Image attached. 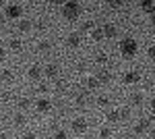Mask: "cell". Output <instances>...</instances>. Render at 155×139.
Masks as SVG:
<instances>
[{"mask_svg": "<svg viewBox=\"0 0 155 139\" xmlns=\"http://www.w3.org/2000/svg\"><path fill=\"white\" fill-rule=\"evenodd\" d=\"M37 48H39V50H41V52H48L50 48H52V44H50V42H46V40H44V42H39V44H37Z\"/></svg>", "mask_w": 155, "mask_h": 139, "instance_id": "44dd1931", "label": "cell"}, {"mask_svg": "<svg viewBox=\"0 0 155 139\" xmlns=\"http://www.w3.org/2000/svg\"><path fill=\"white\" fill-rule=\"evenodd\" d=\"M44 75L50 77V79H52V77H56V75H58V67H56V64H48L46 71H44Z\"/></svg>", "mask_w": 155, "mask_h": 139, "instance_id": "7c38bea8", "label": "cell"}, {"mask_svg": "<svg viewBox=\"0 0 155 139\" xmlns=\"http://www.w3.org/2000/svg\"><path fill=\"white\" fill-rule=\"evenodd\" d=\"M4 58H6V52H4V48H0V62H4Z\"/></svg>", "mask_w": 155, "mask_h": 139, "instance_id": "d6a6232c", "label": "cell"}, {"mask_svg": "<svg viewBox=\"0 0 155 139\" xmlns=\"http://www.w3.org/2000/svg\"><path fill=\"white\" fill-rule=\"evenodd\" d=\"M4 19H6V17H4V15H0V25L4 23Z\"/></svg>", "mask_w": 155, "mask_h": 139, "instance_id": "e575fe53", "label": "cell"}, {"mask_svg": "<svg viewBox=\"0 0 155 139\" xmlns=\"http://www.w3.org/2000/svg\"><path fill=\"white\" fill-rule=\"evenodd\" d=\"M101 31H104V37H116V33H118V29H116V27H114V25H104V29H101Z\"/></svg>", "mask_w": 155, "mask_h": 139, "instance_id": "9c48e42d", "label": "cell"}, {"mask_svg": "<svg viewBox=\"0 0 155 139\" xmlns=\"http://www.w3.org/2000/svg\"><path fill=\"white\" fill-rule=\"evenodd\" d=\"M66 44H68L71 48H79L81 46V35L79 33H71L68 37H66Z\"/></svg>", "mask_w": 155, "mask_h": 139, "instance_id": "52a82bcc", "label": "cell"}, {"mask_svg": "<svg viewBox=\"0 0 155 139\" xmlns=\"http://www.w3.org/2000/svg\"><path fill=\"white\" fill-rule=\"evenodd\" d=\"M151 23H153V25H155V15H153V19H151Z\"/></svg>", "mask_w": 155, "mask_h": 139, "instance_id": "74e56055", "label": "cell"}, {"mask_svg": "<svg viewBox=\"0 0 155 139\" xmlns=\"http://www.w3.org/2000/svg\"><path fill=\"white\" fill-rule=\"evenodd\" d=\"M21 12H23V6H21V4H8L6 11H4V17H8V19H19Z\"/></svg>", "mask_w": 155, "mask_h": 139, "instance_id": "3957f363", "label": "cell"}, {"mask_svg": "<svg viewBox=\"0 0 155 139\" xmlns=\"http://www.w3.org/2000/svg\"><path fill=\"white\" fill-rule=\"evenodd\" d=\"M37 110L41 112V114H46V112H50V108H52V104H50V100H46V98H41V100H37L35 102Z\"/></svg>", "mask_w": 155, "mask_h": 139, "instance_id": "8992f818", "label": "cell"}, {"mask_svg": "<svg viewBox=\"0 0 155 139\" xmlns=\"http://www.w3.org/2000/svg\"><path fill=\"white\" fill-rule=\"evenodd\" d=\"M77 104H81V106H85V104H87V98H85L83 93H81V96H77Z\"/></svg>", "mask_w": 155, "mask_h": 139, "instance_id": "4316f807", "label": "cell"}, {"mask_svg": "<svg viewBox=\"0 0 155 139\" xmlns=\"http://www.w3.org/2000/svg\"><path fill=\"white\" fill-rule=\"evenodd\" d=\"M91 37H93V40H95V42H101V40H104V31H101V29H93V31H91Z\"/></svg>", "mask_w": 155, "mask_h": 139, "instance_id": "ac0fdd59", "label": "cell"}, {"mask_svg": "<svg viewBox=\"0 0 155 139\" xmlns=\"http://www.w3.org/2000/svg\"><path fill=\"white\" fill-rule=\"evenodd\" d=\"M137 50H139V46H137V42H134L132 37H124V40L120 42V52H122L124 56H134Z\"/></svg>", "mask_w": 155, "mask_h": 139, "instance_id": "7a4b0ae2", "label": "cell"}, {"mask_svg": "<svg viewBox=\"0 0 155 139\" xmlns=\"http://www.w3.org/2000/svg\"><path fill=\"white\" fill-rule=\"evenodd\" d=\"M87 87H89V89H97V87H99L97 77H87Z\"/></svg>", "mask_w": 155, "mask_h": 139, "instance_id": "2e32d148", "label": "cell"}, {"mask_svg": "<svg viewBox=\"0 0 155 139\" xmlns=\"http://www.w3.org/2000/svg\"><path fill=\"white\" fill-rule=\"evenodd\" d=\"M107 120H110V123L120 120V112H118V110H110V112H107Z\"/></svg>", "mask_w": 155, "mask_h": 139, "instance_id": "e0dca14e", "label": "cell"}, {"mask_svg": "<svg viewBox=\"0 0 155 139\" xmlns=\"http://www.w3.org/2000/svg\"><path fill=\"white\" fill-rule=\"evenodd\" d=\"M139 6H141L145 12H155V2H153V0H143Z\"/></svg>", "mask_w": 155, "mask_h": 139, "instance_id": "8fae6325", "label": "cell"}, {"mask_svg": "<svg viewBox=\"0 0 155 139\" xmlns=\"http://www.w3.org/2000/svg\"><path fill=\"white\" fill-rule=\"evenodd\" d=\"M141 79V75L137 73V71H128V73H124V83H137Z\"/></svg>", "mask_w": 155, "mask_h": 139, "instance_id": "ba28073f", "label": "cell"}, {"mask_svg": "<svg viewBox=\"0 0 155 139\" xmlns=\"http://www.w3.org/2000/svg\"><path fill=\"white\" fill-rule=\"evenodd\" d=\"M0 139H8V137H6V133H0Z\"/></svg>", "mask_w": 155, "mask_h": 139, "instance_id": "8d00e7d4", "label": "cell"}, {"mask_svg": "<svg viewBox=\"0 0 155 139\" xmlns=\"http://www.w3.org/2000/svg\"><path fill=\"white\" fill-rule=\"evenodd\" d=\"M72 129H74V133H85L87 131V120L85 118H74L72 120Z\"/></svg>", "mask_w": 155, "mask_h": 139, "instance_id": "277c9868", "label": "cell"}, {"mask_svg": "<svg viewBox=\"0 0 155 139\" xmlns=\"http://www.w3.org/2000/svg\"><path fill=\"white\" fill-rule=\"evenodd\" d=\"M147 54H149V58H151V60H155V46H149Z\"/></svg>", "mask_w": 155, "mask_h": 139, "instance_id": "f1b7e54d", "label": "cell"}, {"mask_svg": "<svg viewBox=\"0 0 155 139\" xmlns=\"http://www.w3.org/2000/svg\"><path fill=\"white\" fill-rule=\"evenodd\" d=\"M0 77H2V81H12V71H2V73H0Z\"/></svg>", "mask_w": 155, "mask_h": 139, "instance_id": "ffe728a7", "label": "cell"}, {"mask_svg": "<svg viewBox=\"0 0 155 139\" xmlns=\"http://www.w3.org/2000/svg\"><path fill=\"white\" fill-rule=\"evenodd\" d=\"M54 139H68V135H66V131H56V133H54Z\"/></svg>", "mask_w": 155, "mask_h": 139, "instance_id": "603a6c76", "label": "cell"}, {"mask_svg": "<svg viewBox=\"0 0 155 139\" xmlns=\"http://www.w3.org/2000/svg\"><path fill=\"white\" fill-rule=\"evenodd\" d=\"M110 135H112V131H110L107 127H104L101 131H99V137L101 139H110Z\"/></svg>", "mask_w": 155, "mask_h": 139, "instance_id": "7402d4cb", "label": "cell"}, {"mask_svg": "<svg viewBox=\"0 0 155 139\" xmlns=\"http://www.w3.org/2000/svg\"><path fill=\"white\" fill-rule=\"evenodd\" d=\"M29 106H31V102H29L27 98H21V100H19V108H29Z\"/></svg>", "mask_w": 155, "mask_h": 139, "instance_id": "d4e9b609", "label": "cell"}, {"mask_svg": "<svg viewBox=\"0 0 155 139\" xmlns=\"http://www.w3.org/2000/svg\"><path fill=\"white\" fill-rule=\"evenodd\" d=\"M128 116H130L128 108H122V110H120V118H128Z\"/></svg>", "mask_w": 155, "mask_h": 139, "instance_id": "83f0119b", "label": "cell"}, {"mask_svg": "<svg viewBox=\"0 0 155 139\" xmlns=\"http://www.w3.org/2000/svg\"><path fill=\"white\" fill-rule=\"evenodd\" d=\"M83 29H91V31H93V23H91V21H87V23L83 25Z\"/></svg>", "mask_w": 155, "mask_h": 139, "instance_id": "836d02e7", "label": "cell"}, {"mask_svg": "<svg viewBox=\"0 0 155 139\" xmlns=\"http://www.w3.org/2000/svg\"><path fill=\"white\" fill-rule=\"evenodd\" d=\"M97 81H99V83H107V81H110V73H107V71H101L99 77H97Z\"/></svg>", "mask_w": 155, "mask_h": 139, "instance_id": "d6986e66", "label": "cell"}, {"mask_svg": "<svg viewBox=\"0 0 155 139\" xmlns=\"http://www.w3.org/2000/svg\"><path fill=\"white\" fill-rule=\"evenodd\" d=\"M8 46H11L12 50H21V42H19V40H11V42H8Z\"/></svg>", "mask_w": 155, "mask_h": 139, "instance_id": "cb8c5ba5", "label": "cell"}, {"mask_svg": "<svg viewBox=\"0 0 155 139\" xmlns=\"http://www.w3.org/2000/svg\"><path fill=\"white\" fill-rule=\"evenodd\" d=\"M23 139H37V135H35V133H31V131H29V133H25V135H23Z\"/></svg>", "mask_w": 155, "mask_h": 139, "instance_id": "4dcf8cb0", "label": "cell"}, {"mask_svg": "<svg viewBox=\"0 0 155 139\" xmlns=\"http://www.w3.org/2000/svg\"><path fill=\"white\" fill-rule=\"evenodd\" d=\"M130 104L132 106H141L143 104V93H132L130 96Z\"/></svg>", "mask_w": 155, "mask_h": 139, "instance_id": "4fadbf2b", "label": "cell"}, {"mask_svg": "<svg viewBox=\"0 0 155 139\" xmlns=\"http://www.w3.org/2000/svg\"><path fill=\"white\" fill-rule=\"evenodd\" d=\"M151 108H153V112H155V98L151 100Z\"/></svg>", "mask_w": 155, "mask_h": 139, "instance_id": "d590c367", "label": "cell"}, {"mask_svg": "<svg viewBox=\"0 0 155 139\" xmlns=\"http://www.w3.org/2000/svg\"><path fill=\"white\" fill-rule=\"evenodd\" d=\"M12 123H15L17 127H23V125H25V116L21 114V112H17V114L12 116Z\"/></svg>", "mask_w": 155, "mask_h": 139, "instance_id": "9a60e30c", "label": "cell"}, {"mask_svg": "<svg viewBox=\"0 0 155 139\" xmlns=\"http://www.w3.org/2000/svg\"><path fill=\"white\" fill-rule=\"evenodd\" d=\"M97 104H99V106H107V98H106V96H101V98L97 100Z\"/></svg>", "mask_w": 155, "mask_h": 139, "instance_id": "f546056e", "label": "cell"}, {"mask_svg": "<svg viewBox=\"0 0 155 139\" xmlns=\"http://www.w3.org/2000/svg\"><path fill=\"white\" fill-rule=\"evenodd\" d=\"M79 12H81V4L74 2V0L62 4V15H64V19H68V21H74V19L79 17Z\"/></svg>", "mask_w": 155, "mask_h": 139, "instance_id": "6da1fadb", "label": "cell"}, {"mask_svg": "<svg viewBox=\"0 0 155 139\" xmlns=\"http://www.w3.org/2000/svg\"><path fill=\"white\" fill-rule=\"evenodd\" d=\"M31 29V21H27V19H23V21H19V31H23V33H27Z\"/></svg>", "mask_w": 155, "mask_h": 139, "instance_id": "5bb4252c", "label": "cell"}, {"mask_svg": "<svg viewBox=\"0 0 155 139\" xmlns=\"http://www.w3.org/2000/svg\"><path fill=\"white\" fill-rule=\"evenodd\" d=\"M41 75H44V71L39 69V67H31V69L27 71V77H29L31 81H39V79H41Z\"/></svg>", "mask_w": 155, "mask_h": 139, "instance_id": "5b68a950", "label": "cell"}, {"mask_svg": "<svg viewBox=\"0 0 155 139\" xmlns=\"http://www.w3.org/2000/svg\"><path fill=\"white\" fill-rule=\"evenodd\" d=\"M106 60H107V56L104 54V52H101V54H97V62H106Z\"/></svg>", "mask_w": 155, "mask_h": 139, "instance_id": "1f68e13d", "label": "cell"}, {"mask_svg": "<svg viewBox=\"0 0 155 139\" xmlns=\"http://www.w3.org/2000/svg\"><path fill=\"white\" fill-rule=\"evenodd\" d=\"M149 131V120H139L137 123V127H134V133H139V135H143Z\"/></svg>", "mask_w": 155, "mask_h": 139, "instance_id": "30bf717a", "label": "cell"}, {"mask_svg": "<svg viewBox=\"0 0 155 139\" xmlns=\"http://www.w3.org/2000/svg\"><path fill=\"white\" fill-rule=\"evenodd\" d=\"M107 6H110V9H118V6H122V2H120V0H110Z\"/></svg>", "mask_w": 155, "mask_h": 139, "instance_id": "484cf974", "label": "cell"}]
</instances>
